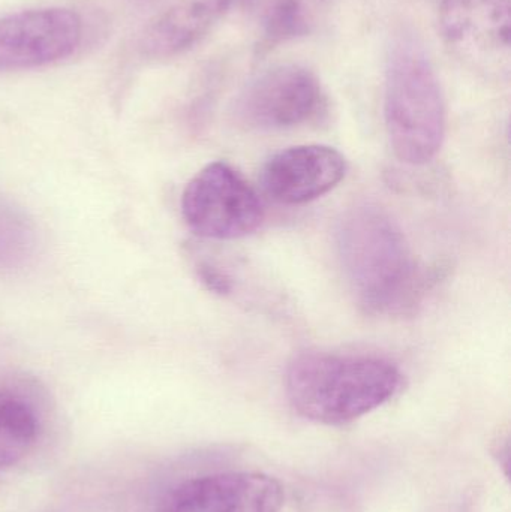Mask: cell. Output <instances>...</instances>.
Instances as JSON below:
<instances>
[{
    "mask_svg": "<svg viewBox=\"0 0 511 512\" xmlns=\"http://www.w3.org/2000/svg\"><path fill=\"white\" fill-rule=\"evenodd\" d=\"M237 0H176L144 30V57L162 60L186 53L209 35Z\"/></svg>",
    "mask_w": 511,
    "mask_h": 512,
    "instance_id": "10",
    "label": "cell"
},
{
    "mask_svg": "<svg viewBox=\"0 0 511 512\" xmlns=\"http://www.w3.org/2000/svg\"><path fill=\"white\" fill-rule=\"evenodd\" d=\"M39 418L23 396L0 390V474L18 465L35 447Z\"/></svg>",
    "mask_w": 511,
    "mask_h": 512,
    "instance_id": "12",
    "label": "cell"
},
{
    "mask_svg": "<svg viewBox=\"0 0 511 512\" xmlns=\"http://www.w3.org/2000/svg\"><path fill=\"white\" fill-rule=\"evenodd\" d=\"M134 2L140 3V5H152V3L159 2V0H134Z\"/></svg>",
    "mask_w": 511,
    "mask_h": 512,
    "instance_id": "14",
    "label": "cell"
},
{
    "mask_svg": "<svg viewBox=\"0 0 511 512\" xmlns=\"http://www.w3.org/2000/svg\"><path fill=\"white\" fill-rule=\"evenodd\" d=\"M182 215L201 239L234 240L260 227L264 209L257 191L239 171L225 162H213L183 191Z\"/></svg>",
    "mask_w": 511,
    "mask_h": 512,
    "instance_id": "4",
    "label": "cell"
},
{
    "mask_svg": "<svg viewBox=\"0 0 511 512\" xmlns=\"http://www.w3.org/2000/svg\"><path fill=\"white\" fill-rule=\"evenodd\" d=\"M83 18L65 6L26 9L0 17V72L44 68L77 53Z\"/></svg>",
    "mask_w": 511,
    "mask_h": 512,
    "instance_id": "7",
    "label": "cell"
},
{
    "mask_svg": "<svg viewBox=\"0 0 511 512\" xmlns=\"http://www.w3.org/2000/svg\"><path fill=\"white\" fill-rule=\"evenodd\" d=\"M438 23L462 65L486 77H509L510 0H441Z\"/></svg>",
    "mask_w": 511,
    "mask_h": 512,
    "instance_id": "5",
    "label": "cell"
},
{
    "mask_svg": "<svg viewBox=\"0 0 511 512\" xmlns=\"http://www.w3.org/2000/svg\"><path fill=\"white\" fill-rule=\"evenodd\" d=\"M326 108L320 80L302 65L273 66L240 93L237 117L249 128L279 131L305 125Z\"/></svg>",
    "mask_w": 511,
    "mask_h": 512,
    "instance_id": "6",
    "label": "cell"
},
{
    "mask_svg": "<svg viewBox=\"0 0 511 512\" xmlns=\"http://www.w3.org/2000/svg\"><path fill=\"white\" fill-rule=\"evenodd\" d=\"M332 0H267L261 23L260 56L282 44L305 38L326 17Z\"/></svg>",
    "mask_w": 511,
    "mask_h": 512,
    "instance_id": "11",
    "label": "cell"
},
{
    "mask_svg": "<svg viewBox=\"0 0 511 512\" xmlns=\"http://www.w3.org/2000/svg\"><path fill=\"white\" fill-rule=\"evenodd\" d=\"M384 119L399 161L428 164L440 152L446 102L431 59L411 33L395 36L387 53Z\"/></svg>",
    "mask_w": 511,
    "mask_h": 512,
    "instance_id": "3",
    "label": "cell"
},
{
    "mask_svg": "<svg viewBox=\"0 0 511 512\" xmlns=\"http://www.w3.org/2000/svg\"><path fill=\"white\" fill-rule=\"evenodd\" d=\"M284 489L261 472L230 471L186 478L165 490L155 512H281Z\"/></svg>",
    "mask_w": 511,
    "mask_h": 512,
    "instance_id": "8",
    "label": "cell"
},
{
    "mask_svg": "<svg viewBox=\"0 0 511 512\" xmlns=\"http://www.w3.org/2000/svg\"><path fill=\"white\" fill-rule=\"evenodd\" d=\"M194 270L200 282L213 294L230 295L234 289V282L230 274L213 259L206 256L195 258Z\"/></svg>",
    "mask_w": 511,
    "mask_h": 512,
    "instance_id": "13",
    "label": "cell"
},
{
    "mask_svg": "<svg viewBox=\"0 0 511 512\" xmlns=\"http://www.w3.org/2000/svg\"><path fill=\"white\" fill-rule=\"evenodd\" d=\"M402 375L389 360L372 355L305 352L287 369L285 390L306 420L344 426L396 396Z\"/></svg>",
    "mask_w": 511,
    "mask_h": 512,
    "instance_id": "2",
    "label": "cell"
},
{
    "mask_svg": "<svg viewBox=\"0 0 511 512\" xmlns=\"http://www.w3.org/2000/svg\"><path fill=\"white\" fill-rule=\"evenodd\" d=\"M336 245L348 283L366 312L396 315L419 303L429 277L383 209L362 204L348 210L339 221Z\"/></svg>",
    "mask_w": 511,
    "mask_h": 512,
    "instance_id": "1",
    "label": "cell"
},
{
    "mask_svg": "<svg viewBox=\"0 0 511 512\" xmlns=\"http://www.w3.org/2000/svg\"><path fill=\"white\" fill-rule=\"evenodd\" d=\"M345 174L347 161L341 152L321 144H306L269 158L261 170V185L276 203L300 206L329 194Z\"/></svg>",
    "mask_w": 511,
    "mask_h": 512,
    "instance_id": "9",
    "label": "cell"
}]
</instances>
